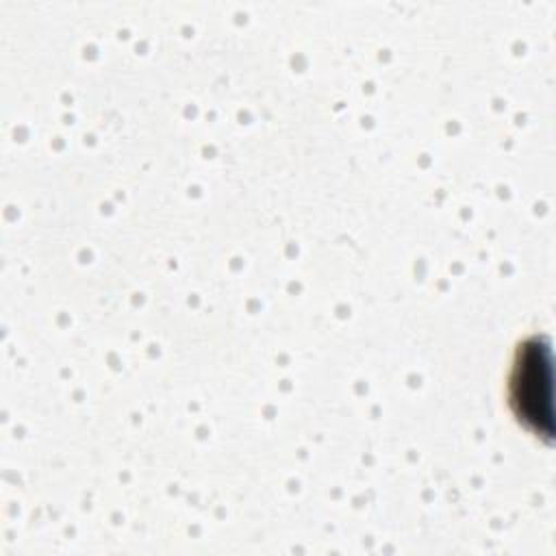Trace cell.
I'll return each mask as SVG.
<instances>
[{
  "label": "cell",
  "mask_w": 556,
  "mask_h": 556,
  "mask_svg": "<svg viewBox=\"0 0 556 556\" xmlns=\"http://www.w3.org/2000/svg\"><path fill=\"white\" fill-rule=\"evenodd\" d=\"M508 397L513 413L530 430L539 432L541 421L549 428V361L547 350L539 348V337L519 345L508 380Z\"/></svg>",
  "instance_id": "1"
}]
</instances>
